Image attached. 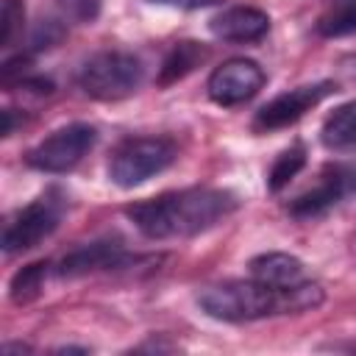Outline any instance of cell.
<instances>
[{
    "label": "cell",
    "instance_id": "9c48e42d",
    "mask_svg": "<svg viewBox=\"0 0 356 356\" xmlns=\"http://www.w3.org/2000/svg\"><path fill=\"white\" fill-rule=\"evenodd\" d=\"M209 31L222 42H259L270 31V17L253 6H231L211 17Z\"/></svg>",
    "mask_w": 356,
    "mask_h": 356
},
{
    "label": "cell",
    "instance_id": "d6986e66",
    "mask_svg": "<svg viewBox=\"0 0 356 356\" xmlns=\"http://www.w3.org/2000/svg\"><path fill=\"white\" fill-rule=\"evenodd\" d=\"M153 3L178 6V8H200V6H209V3H217V0H153Z\"/></svg>",
    "mask_w": 356,
    "mask_h": 356
},
{
    "label": "cell",
    "instance_id": "7c38bea8",
    "mask_svg": "<svg viewBox=\"0 0 356 356\" xmlns=\"http://www.w3.org/2000/svg\"><path fill=\"white\" fill-rule=\"evenodd\" d=\"M250 278L267 284V286H275V289H286V286H295L303 278V261L292 253H281V250H273V253H261L256 259H250Z\"/></svg>",
    "mask_w": 356,
    "mask_h": 356
},
{
    "label": "cell",
    "instance_id": "8fae6325",
    "mask_svg": "<svg viewBox=\"0 0 356 356\" xmlns=\"http://www.w3.org/2000/svg\"><path fill=\"white\" fill-rule=\"evenodd\" d=\"M345 189H348V175H345V170L334 167V170H328V172L320 178L317 186H312L309 192H303L300 197H295V200L289 203V211H292L295 217H300V220L317 217V214L328 211V209L345 195Z\"/></svg>",
    "mask_w": 356,
    "mask_h": 356
},
{
    "label": "cell",
    "instance_id": "7a4b0ae2",
    "mask_svg": "<svg viewBox=\"0 0 356 356\" xmlns=\"http://www.w3.org/2000/svg\"><path fill=\"white\" fill-rule=\"evenodd\" d=\"M323 286L314 281H300L286 289L267 286L256 278L250 281H222L203 286L197 292L200 309L225 323H248V320H261L270 314H298L309 312L323 303Z\"/></svg>",
    "mask_w": 356,
    "mask_h": 356
},
{
    "label": "cell",
    "instance_id": "277c9868",
    "mask_svg": "<svg viewBox=\"0 0 356 356\" xmlns=\"http://www.w3.org/2000/svg\"><path fill=\"white\" fill-rule=\"evenodd\" d=\"M178 156V147L167 136H134L117 145L108 159V178L120 189H134L153 175L164 172Z\"/></svg>",
    "mask_w": 356,
    "mask_h": 356
},
{
    "label": "cell",
    "instance_id": "5bb4252c",
    "mask_svg": "<svg viewBox=\"0 0 356 356\" xmlns=\"http://www.w3.org/2000/svg\"><path fill=\"white\" fill-rule=\"evenodd\" d=\"M206 47L203 44H197V42H178L170 53H167V58H164V64H161V72H159V86H170V83H175V81H181V78H186L195 67H200V61H206Z\"/></svg>",
    "mask_w": 356,
    "mask_h": 356
},
{
    "label": "cell",
    "instance_id": "2e32d148",
    "mask_svg": "<svg viewBox=\"0 0 356 356\" xmlns=\"http://www.w3.org/2000/svg\"><path fill=\"white\" fill-rule=\"evenodd\" d=\"M44 278H47V261H33L28 267H22L14 278H11V300L14 303H31L42 295L44 289Z\"/></svg>",
    "mask_w": 356,
    "mask_h": 356
},
{
    "label": "cell",
    "instance_id": "e0dca14e",
    "mask_svg": "<svg viewBox=\"0 0 356 356\" xmlns=\"http://www.w3.org/2000/svg\"><path fill=\"white\" fill-rule=\"evenodd\" d=\"M317 31L323 36H345L356 31V0H339L325 17H320Z\"/></svg>",
    "mask_w": 356,
    "mask_h": 356
},
{
    "label": "cell",
    "instance_id": "9a60e30c",
    "mask_svg": "<svg viewBox=\"0 0 356 356\" xmlns=\"http://www.w3.org/2000/svg\"><path fill=\"white\" fill-rule=\"evenodd\" d=\"M303 167H306V147H303L300 142H295L292 147L281 150L278 159H275L273 167H270V175H267V186H270V192L284 189V186H286Z\"/></svg>",
    "mask_w": 356,
    "mask_h": 356
},
{
    "label": "cell",
    "instance_id": "ac0fdd59",
    "mask_svg": "<svg viewBox=\"0 0 356 356\" xmlns=\"http://www.w3.org/2000/svg\"><path fill=\"white\" fill-rule=\"evenodd\" d=\"M22 0H3V11H0V44L8 47L11 39L17 36V31L22 28Z\"/></svg>",
    "mask_w": 356,
    "mask_h": 356
},
{
    "label": "cell",
    "instance_id": "6da1fadb",
    "mask_svg": "<svg viewBox=\"0 0 356 356\" xmlns=\"http://www.w3.org/2000/svg\"><path fill=\"white\" fill-rule=\"evenodd\" d=\"M236 206L239 200L228 189L192 186L134 203L125 209V217L147 239H184L209 231L231 211H236Z\"/></svg>",
    "mask_w": 356,
    "mask_h": 356
},
{
    "label": "cell",
    "instance_id": "30bf717a",
    "mask_svg": "<svg viewBox=\"0 0 356 356\" xmlns=\"http://www.w3.org/2000/svg\"><path fill=\"white\" fill-rule=\"evenodd\" d=\"M125 264V250L117 239H100L92 245H83L72 253H67L58 261V275L61 278H78L95 270H108V267H120Z\"/></svg>",
    "mask_w": 356,
    "mask_h": 356
},
{
    "label": "cell",
    "instance_id": "ffe728a7",
    "mask_svg": "<svg viewBox=\"0 0 356 356\" xmlns=\"http://www.w3.org/2000/svg\"><path fill=\"white\" fill-rule=\"evenodd\" d=\"M14 350H19V353H22V350H31V348H28V345H19V342H8V345H3V353H6V356H8V353H14Z\"/></svg>",
    "mask_w": 356,
    "mask_h": 356
},
{
    "label": "cell",
    "instance_id": "8992f818",
    "mask_svg": "<svg viewBox=\"0 0 356 356\" xmlns=\"http://www.w3.org/2000/svg\"><path fill=\"white\" fill-rule=\"evenodd\" d=\"M61 209H64V203L56 200L53 195H42L33 203H28L25 209H19L6 222L3 250L8 256H14V253H22V250L36 248L42 239H47L56 231V225L61 220Z\"/></svg>",
    "mask_w": 356,
    "mask_h": 356
},
{
    "label": "cell",
    "instance_id": "4fadbf2b",
    "mask_svg": "<svg viewBox=\"0 0 356 356\" xmlns=\"http://www.w3.org/2000/svg\"><path fill=\"white\" fill-rule=\"evenodd\" d=\"M320 139L331 150L356 147V100H348V103L337 106L325 117L323 131H320Z\"/></svg>",
    "mask_w": 356,
    "mask_h": 356
},
{
    "label": "cell",
    "instance_id": "52a82bcc",
    "mask_svg": "<svg viewBox=\"0 0 356 356\" xmlns=\"http://www.w3.org/2000/svg\"><path fill=\"white\" fill-rule=\"evenodd\" d=\"M264 86V70L253 58H228L209 75L206 92L217 106H239L259 95Z\"/></svg>",
    "mask_w": 356,
    "mask_h": 356
},
{
    "label": "cell",
    "instance_id": "5b68a950",
    "mask_svg": "<svg viewBox=\"0 0 356 356\" xmlns=\"http://www.w3.org/2000/svg\"><path fill=\"white\" fill-rule=\"evenodd\" d=\"M95 128L86 122H72L64 125L58 131H53L50 136H44L39 145H33L25 156L28 167L39 170V172H70L72 167L81 164V159L95 147Z\"/></svg>",
    "mask_w": 356,
    "mask_h": 356
},
{
    "label": "cell",
    "instance_id": "ba28073f",
    "mask_svg": "<svg viewBox=\"0 0 356 356\" xmlns=\"http://www.w3.org/2000/svg\"><path fill=\"white\" fill-rule=\"evenodd\" d=\"M337 92L334 81H320V83H309V86H298L289 89L278 97H273L267 106L259 108L256 114V128L259 131H275V128H286L292 122H298L309 108H314L317 103H323L328 95Z\"/></svg>",
    "mask_w": 356,
    "mask_h": 356
},
{
    "label": "cell",
    "instance_id": "3957f363",
    "mask_svg": "<svg viewBox=\"0 0 356 356\" xmlns=\"http://www.w3.org/2000/svg\"><path fill=\"white\" fill-rule=\"evenodd\" d=\"M145 78L142 61L128 50H100L78 70V86L92 100L114 103L131 97Z\"/></svg>",
    "mask_w": 356,
    "mask_h": 356
}]
</instances>
